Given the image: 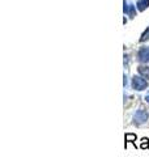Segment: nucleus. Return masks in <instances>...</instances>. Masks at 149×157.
I'll list each match as a JSON object with an SVG mask.
<instances>
[{"mask_svg":"<svg viewBox=\"0 0 149 157\" xmlns=\"http://www.w3.org/2000/svg\"><path fill=\"white\" fill-rule=\"evenodd\" d=\"M123 78H124V80H123V86L126 88V86H127V84H128V81H127V76L124 75V76H123Z\"/></svg>","mask_w":149,"mask_h":157,"instance_id":"10","label":"nucleus"},{"mask_svg":"<svg viewBox=\"0 0 149 157\" xmlns=\"http://www.w3.org/2000/svg\"><path fill=\"white\" fill-rule=\"evenodd\" d=\"M148 118H149V113L147 110H144V109H140L133 114V123H135L136 126H140L143 123H145V122L148 121Z\"/></svg>","mask_w":149,"mask_h":157,"instance_id":"2","label":"nucleus"},{"mask_svg":"<svg viewBox=\"0 0 149 157\" xmlns=\"http://www.w3.org/2000/svg\"><path fill=\"white\" fill-rule=\"evenodd\" d=\"M140 148L141 149H148L149 148V139H148V137H143V139H141Z\"/></svg>","mask_w":149,"mask_h":157,"instance_id":"7","label":"nucleus"},{"mask_svg":"<svg viewBox=\"0 0 149 157\" xmlns=\"http://www.w3.org/2000/svg\"><path fill=\"white\" fill-rule=\"evenodd\" d=\"M132 88L137 92H143L148 88V80L143 76H133L132 77Z\"/></svg>","mask_w":149,"mask_h":157,"instance_id":"1","label":"nucleus"},{"mask_svg":"<svg viewBox=\"0 0 149 157\" xmlns=\"http://www.w3.org/2000/svg\"><path fill=\"white\" fill-rule=\"evenodd\" d=\"M136 7H137L139 11H144L145 8L149 7V0H139L136 3Z\"/></svg>","mask_w":149,"mask_h":157,"instance_id":"6","label":"nucleus"},{"mask_svg":"<svg viewBox=\"0 0 149 157\" xmlns=\"http://www.w3.org/2000/svg\"><path fill=\"white\" fill-rule=\"evenodd\" d=\"M137 71H139V75H140V76H143L144 78L149 80V67H147V66H139Z\"/></svg>","mask_w":149,"mask_h":157,"instance_id":"4","label":"nucleus"},{"mask_svg":"<svg viewBox=\"0 0 149 157\" xmlns=\"http://www.w3.org/2000/svg\"><path fill=\"white\" fill-rule=\"evenodd\" d=\"M144 100H145V101L148 102V104H149V94H148V96H145V98H144Z\"/></svg>","mask_w":149,"mask_h":157,"instance_id":"11","label":"nucleus"},{"mask_svg":"<svg viewBox=\"0 0 149 157\" xmlns=\"http://www.w3.org/2000/svg\"><path fill=\"white\" fill-rule=\"evenodd\" d=\"M136 135L135 134H126V136H124V140H126V147H127V143H132L133 145H136Z\"/></svg>","mask_w":149,"mask_h":157,"instance_id":"5","label":"nucleus"},{"mask_svg":"<svg viewBox=\"0 0 149 157\" xmlns=\"http://www.w3.org/2000/svg\"><path fill=\"white\" fill-rule=\"evenodd\" d=\"M137 60L140 63L149 62V47H140V50L137 51Z\"/></svg>","mask_w":149,"mask_h":157,"instance_id":"3","label":"nucleus"},{"mask_svg":"<svg viewBox=\"0 0 149 157\" xmlns=\"http://www.w3.org/2000/svg\"><path fill=\"white\" fill-rule=\"evenodd\" d=\"M130 64V59H128V55H124V67H128Z\"/></svg>","mask_w":149,"mask_h":157,"instance_id":"9","label":"nucleus"},{"mask_svg":"<svg viewBox=\"0 0 149 157\" xmlns=\"http://www.w3.org/2000/svg\"><path fill=\"white\" fill-rule=\"evenodd\" d=\"M148 39H149V28L143 33V36L140 38V42H145V41H148Z\"/></svg>","mask_w":149,"mask_h":157,"instance_id":"8","label":"nucleus"}]
</instances>
